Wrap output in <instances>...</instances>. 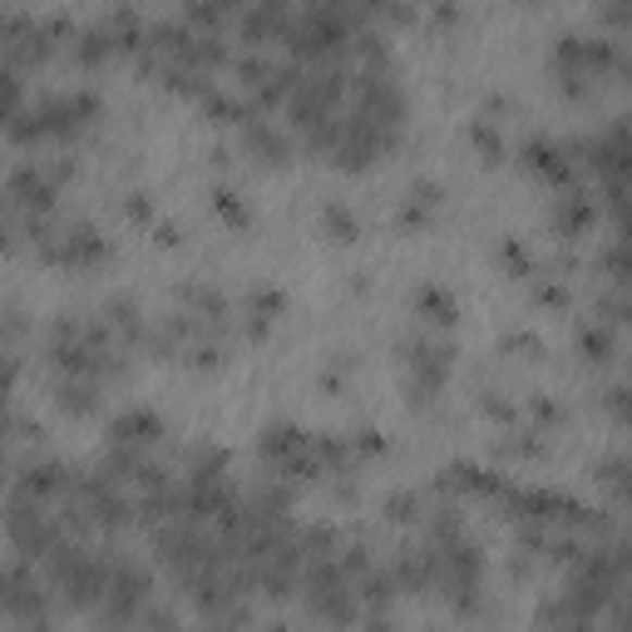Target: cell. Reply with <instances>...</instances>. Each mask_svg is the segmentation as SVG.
Here are the masks:
<instances>
[{"instance_id": "6", "label": "cell", "mask_w": 632, "mask_h": 632, "mask_svg": "<svg viewBox=\"0 0 632 632\" xmlns=\"http://www.w3.org/2000/svg\"><path fill=\"white\" fill-rule=\"evenodd\" d=\"M292 25V0H247L243 15H237V30H243L247 50H262V45L282 40Z\"/></svg>"}, {"instance_id": "34", "label": "cell", "mask_w": 632, "mask_h": 632, "mask_svg": "<svg viewBox=\"0 0 632 632\" xmlns=\"http://www.w3.org/2000/svg\"><path fill=\"white\" fill-rule=\"evenodd\" d=\"M529 420H534V430H558L563 425V406H558L548 391H534V396H529Z\"/></svg>"}, {"instance_id": "38", "label": "cell", "mask_w": 632, "mask_h": 632, "mask_svg": "<svg viewBox=\"0 0 632 632\" xmlns=\"http://www.w3.org/2000/svg\"><path fill=\"white\" fill-rule=\"evenodd\" d=\"M149 237H153V247H163V252H178L183 247V227L173 223V218H153Z\"/></svg>"}, {"instance_id": "24", "label": "cell", "mask_w": 632, "mask_h": 632, "mask_svg": "<svg viewBox=\"0 0 632 632\" xmlns=\"http://www.w3.org/2000/svg\"><path fill=\"white\" fill-rule=\"evenodd\" d=\"M99 30L109 35V45H114V50H139V45H144V21L129 11V5H124V11H109Z\"/></svg>"}, {"instance_id": "39", "label": "cell", "mask_w": 632, "mask_h": 632, "mask_svg": "<svg viewBox=\"0 0 632 632\" xmlns=\"http://www.w3.org/2000/svg\"><path fill=\"white\" fill-rule=\"evenodd\" d=\"M460 0H430V21H435V30H455L460 25Z\"/></svg>"}, {"instance_id": "31", "label": "cell", "mask_w": 632, "mask_h": 632, "mask_svg": "<svg viewBox=\"0 0 632 632\" xmlns=\"http://www.w3.org/2000/svg\"><path fill=\"white\" fill-rule=\"evenodd\" d=\"M534 307L538 311H568L573 307V292L563 277H534Z\"/></svg>"}, {"instance_id": "16", "label": "cell", "mask_w": 632, "mask_h": 632, "mask_svg": "<svg viewBox=\"0 0 632 632\" xmlns=\"http://www.w3.org/2000/svg\"><path fill=\"white\" fill-rule=\"evenodd\" d=\"M109 435H114V445H134V450H149V445H159L163 439V420L153 416V410H119L114 425H109Z\"/></svg>"}, {"instance_id": "28", "label": "cell", "mask_w": 632, "mask_h": 632, "mask_svg": "<svg viewBox=\"0 0 632 632\" xmlns=\"http://www.w3.org/2000/svg\"><path fill=\"white\" fill-rule=\"evenodd\" d=\"M494 455L499 460H515V464H529V460H548V439L544 435H509V439H499L494 445Z\"/></svg>"}, {"instance_id": "45", "label": "cell", "mask_w": 632, "mask_h": 632, "mask_svg": "<svg viewBox=\"0 0 632 632\" xmlns=\"http://www.w3.org/2000/svg\"><path fill=\"white\" fill-rule=\"evenodd\" d=\"M425 5H430V0H425Z\"/></svg>"}, {"instance_id": "22", "label": "cell", "mask_w": 632, "mask_h": 632, "mask_svg": "<svg viewBox=\"0 0 632 632\" xmlns=\"http://www.w3.org/2000/svg\"><path fill=\"white\" fill-rule=\"evenodd\" d=\"M213 213H218V223L233 227V233H247V227H252V203H247L237 188H227V183L213 188Z\"/></svg>"}, {"instance_id": "42", "label": "cell", "mask_w": 632, "mask_h": 632, "mask_svg": "<svg viewBox=\"0 0 632 632\" xmlns=\"http://www.w3.org/2000/svg\"><path fill=\"white\" fill-rule=\"evenodd\" d=\"M371 292V272H356L351 282H346V297H365Z\"/></svg>"}, {"instance_id": "11", "label": "cell", "mask_w": 632, "mask_h": 632, "mask_svg": "<svg viewBox=\"0 0 632 632\" xmlns=\"http://www.w3.org/2000/svg\"><path fill=\"white\" fill-rule=\"evenodd\" d=\"M243 149H247V159H258L262 169H287L292 163V153H297V144H292V134H282L277 124H268L262 114H252L243 124Z\"/></svg>"}, {"instance_id": "37", "label": "cell", "mask_w": 632, "mask_h": 632, "mask_svg": "<svg viewBox=\"0 0 632 632\" xmlns=\"http://www.w3.org/2000/svg\"><path fill=\"white\" fill-rule=\"evenodd\" d=\"M40 169H45V178H50L54 188H70V183L79 178V163L70 159V153H54V159H40Z\"/></svg>"}, {"instance_id": "19", "label": "cell", "mask_w": 632, "mask_h": 632, "mask_svg": "<svg viewBox=\"0 0 632 632\" xmlns=\"http://www.w3.org/2000/svg\"><path fill=\"white\" fill-rule=\"evenodd\" d=\"M104 322H109V332H114L124 346H139L144 342V326H149V322H144V311H139V301L124 297V292L104 301Z\"/></svg>"}, {"instance_id": "30", "label": "cell", "mask_w": 632, "mask_h": 632, "mask_svg": "<svg viewBox=\"0 0 632 632\" xmlns=\"http://www.w3.org/2000/svg\"><path fill=\"white\" fill-rule=\"evenodd\" d=\"M227 474V450L218 445H194L188 450V480H223Z\"/></svg>"}, {"instance_id": "12", "label": "cell", "mask_w": 632, "mask_h": 632, "mask_svg": "<svg viewBox=\"0 0 632 632\" xmlns=\"http://www.w3.org/2000/svg\"><path fill=\"white\" fill-rule=\"evenodd\" d=\"M519 163H524L538 183H548V188L573 183V159H568V149H563V144H554V139H529L524 149H519Z\"/></svg>"}, {"instance_id": "9", "label": "cell", "mask_w": 632, "mask_h": 632, "mask_svg": "<svg viewBox=\"0 0 632 632\" xmlns=\"http://www.w3.org/2000/svg\"><path fill=\"white\" fill-rule=\"evenodd\" d=\"M439 203H445V183L416 178L406 188V198H400V208H396V218H391V227H396V233H425V227H435Z\"/></svg>"}, {"instance_id": "1", "label": "cell", "mask_w": 632, "mask_h": 632, "mask_svg": "<svg viewBox=\"0 0 632 632\" xmlns=\"http://www.w3.org/2000/svg\"><path fill=\"white\" fill-rule=\"evenodd\" d=\"M35 252H40V262H50V268L85 272V268H99V262L109 258V237L99 233L89 218H70V223L54 227V237L40 243Z\"/></svg>"}, {"instance_id": "40", "label": "cell", "mask_w": 632, "mask_h": 632, "mask_svg": "<svg viewBox=\"0 0 632 632\" xmlns=\"http://www.w3.org/2000/svg\"><path fill=\"white\" fill-rule=\"evenodd\" d=\"M593 484L622 494V460H618V455H612V460H603V464H593Z\"/></svg>"}, {"instance_id": "29", "label": "cell", "mask_w": 632, "mask_h": 632, "mask_svg": "<svg viewBox=\"0 0 632 632\" xmlns=\"http://www.w3.org/2000/svg\"><path fill=\"white\" fill-rule=\"evenodd\" d=\"M499 351L504 356H519V361H544L548 346L538 332H529V326H515V332H504L499 336Z\"/></svg>"}, {"instance_id": "44", "label": "cell", "mask_w": 632, "mask_h": 632, "mask_svg": "<svg viewBox=\"0 0 632 632\" xmlns=\"http://www.w3.org/2000/svg\"><path fill=\"white\" fill-rule=\"evenodd\" d=\"M519 5H538V0H519Z\"/></svg>"}, {"instance_id": "2", "label": "cell", "mask_w": 632, "mask_h": 632, "mask_svg": "<svg viewBox=\"0 0 632 632\" xmlns=\"http://www.w3.org/2000/svg\"><path fill=\"white\" fill-rule=\"evenodd\" d=\"M5 534H11L15 554L21 558H45L60 538H65V524L54 515H45L40 499H25V494H11V515H5Z\"/></svg>"}, {"instance_id": "13", "label": "cell", "mask_w": 632, "mask_h": 632, "mask_svg": "<svg viewBox=\"0 0 632 632\" xmlns=\"http://www.w3.org/2000/svg\"><path fill=\"white\" fill-rule=\"evenodd\" d=\"M54 406L65 410V416H95L104 406V381L85 375V371H60V381H54Z\"/></svg>"}, {"instance_id": "18", "label": "cell", "mask_w": 632, "mask_h": 632, "mask_svg": "<svg viewBox=\"0 0 632 632\" xmlns=\"http://www.w3.org/2000/svg\"><path fill=\"white\" fill-rule=\"evenodd\" d=\"M464 139H470L474 159H480L484 169H499V163L509 159V139H504V134H499V124H494V119H484V114H474V119H470V129H464Z\"/></svg>"}, {"instance_id": "17", "label": "cell", "mask_w": 632, "mask_h": 632, "mask_svg": "<svg viewBox=\"0 0 632 632\" xmlns=\"http://www.w3.org/2000/svg\"><path fill=\"white\" fill-rule=\"evenodd\" d=\"M65 484H70V470H65V464L35 460V464H25V470H21V480H15V494L50 504V499H60V494H65Z\"/></svg>"}, {"instance_id": "35", "label": "cell", "mask_w": 632, "mask_h": 632, "mask_svg": "<svg viewBox=\"0 0 632 632\" xmlns=\"http://www.w3.org/2000/svg\"><path fill=\"white\" fill-rule=\"evenodd\" d=\"M25 336H30V317H25L21 307H5V311H0V346H5V351H15Z\"/></svg>"}, {"instance_id": "32", "label": "cell", "mask_w": 632, "mask_h": 632, "mask_svg": "<svg viewBox=\"0 0 632 632\" xmlns=\"http://www.w3.org/2000/svg\"><path fill=\"white\" fill-rule=\"evenodd\" d=\"M346 439H351L356 460H386V455H391V439L381 435V430H375V425H361V430H351V435H346Z\"/></svg>"}, {"instance_id": "4", "label": "cell", "mask_w": 632, "mask_h": 632, "mask_svg": "<svg viewBox=\"0 0 632 632\" xmlns=\"http://www.w3.org/2000/svg\"><path fill=\"white\" fill-rule=\"evenodd\" d=\"M99 95L95 89H75V95H50L40 104V124H45V139H79L99 119Z\"/></svg>"}, {"instance_id": "20", "label": "cell", "mask_w": 632, "mask_h": 632, "mask_svg": "<svg viewBox=\"0 0 632 632\" xmlns=\"http://www.w3.org/2000/svg\"><path fill=\"white\" fill-rule=\"evenodd\" d=\"M322 237H326V243H336V247L361 243V237H365L361 213H356L351 203H342V198H332V203L322 208Z\"/></svg>"}, {"instance_id": "43", "label": "cell", "mask_w": 632, "mask_h": 632, "mask_svg": "<svg viewBox=\"0 0 632 632\" xmlns=\"http://www.w3.org/2000/svg\"><path fill=\"white\" fill-rule=\"evenodd\" d=\"M208 159H213V163H218V169H227V163H233V149H227V144H218V149H213V153H208Z\"/></svg>"}, {"instance_id": "7", "label": "cell", "mask_w": 632, "mask_h": 632, "mask_svg": "<svg viewBox=\"0 0 632 632\" xmlns=\"http://www.w3.org/2000/svg\"><path fill=\"white\" fill-rule=\"evenodd\" d=\"M282 311H287V292H282V287H268V282H262V287H252V292L243 297V317H237V326H243V336H247L252 346H262L272 332H277Z\"/></svg>"}, {"instance_id": "27", "label": "cell", "mask_w": 632, "mask_h": 632, "mask_svg": "<svg viewBox=\"0 0 632 632\" xmlns=\"http://www.w3.org/2000/svg\"><path fill=\"white\" fill-rule=\"evenodd\" d=\"M227 70L237 75V85H243V89H258L262 79L277 70V60H272V54H262V50H243V54H233V65H227Z\"/></svg>"}, {"instance_id": "3", "label": "cell", "mask_w": 632, "mask_h": 632, "mask_svg": "<svg viewBox=\"0 0 632 632\" xmlns=\"http://www.w3.org/2000/svg\"><path fill=\"white\" fill-rule=\"evenodd\" d=\"M50 54H54V45L45 40L40 21H30L25 11H5V15H0V65H11L15 75H21V70L45 65Z\"/></svg>"}, {"instance_id": "26", "label": "cell", "mask_w": 632, "mask_h": 632, "mask_svg": "<svg viewBox=\"0 0 632 632\" xmlns=\"http://www.w3.org/2000/svg\"><path fill=\"white\" fill-rule=\"evenodd\" d=\"M70 54H75V65H79V70H99V65H109L114 45H109V35L95 25V30H79V35H75Z\"/></svg>"}, {"instance_id": "5", "label": "cell", "mask_w": 632, "mask_h": 632, "mask_svg": "<svg viewBox=\"0 0 632 632\" xmlns=\"http://www.w3.org/2000/svg\"><path fill=\"white\" fill-rule=\"evenodd\" d=\"M178 311H188L198 326H208V332H223L233 326V301H227V292L218 287V282H183L178 287Z\"/></svg>"}, {"instance_id": "10", "label": "cell", "mask_w": 632, "mask_h": 632, "mask_svg": "<svg viewBox=\"0 0 632 632\" xmlns=\"http://www.w3.org/2000/svg\"><path fill=\"white\" fill-rule=\"evenodd\" d=\"M5 198H11V208H21V213H54L60 188L45 178L40 163H21V169L5 173Z\"/></svg>"}, {"instance_id": "23", "label": "cell", "mask_w": 632, "mask_h": 632, "mask_svg": "<svg viewBox=\"0 0 632 632\" xmlns=\"http://www.w3.org/2000/svg\"><path fill=\"white\" fill-rule=\"evenodd\" d=\"M494 262H499L504 277H534V247L524 243V237H499V247H494Z\"/></svg>"}, {"instance_id": "14", "label": "cell", "mask_w": 632, "mask_h": 632, "mask_svg": "<svg viewBox=\"0 0 632 632\" xmlns=\"http://www.w3.org/2000/svg\"><path fill=\"white\" fill-rule=\"evenodd\" d=\"M410 307H416V317L425 326H435V332H450V326L460 322V297H455L445 282H420Z\"/></svg>"}, {"instance_id": "36", "label": "cell", "mask_w": 632, "mask_h": 632, "mask_svg": "<svg viewBox=\"0 0 632 632\" xmlns=\"http://www.w3.org/2000/svg\"><path fill=\"white\" fill-rule=\"evenodd\" d=\"M480 410L494 420V425H515V420H519V406H515L509 396H504V391H494V386L480 396Z\"/></svg>"}, {"instance_id": "33", "label": "cell", "mask_w": 632, "mask_h": 632, "mask_svg": "<svg viewBox=\"0 0 632 632\" xmlns=\"http://www.w3.org/2000/svg\"><path fill=\"white\" fill-rule=\"evenodd\" d=\"M119 208H124V223H134V227H153V218H159V208H153V194H144V188L124 194V198H119Z\"/></svg>"}, {"instance_id": "15", "label": "cell", "mask_w": 632, "mask_h": 632, "mask_svg": "<svg viewBox=\"0 0 632 632\" xmlns=\"http://www.w3.org/2000/svg\"><path fill=\"white\" fill-rule=\"evenodd\" d=\"M307 430L301 425H292V420H272L268 430H262V439H258V455H262V464H272V470H282V464H292L301 450H307Z\"/></svg>"}, {"instance_id": "21", "label": "cell", "mask_w": 632, "mask_h": 632, "mask_svg": "<svg viewBox=\"0 0 632 632\" xmlns=\"http://www.w3.org/2000/svg\"><path fill=\"white\" fill-rule=\"evenodd\" d=\"M579 356L588 365H608L618 356V336H612L608 322H583L579 326Z\"/></svg>"}, {"instance_id": "41", "label": "cell", "mask_w": 632, "mask_h": 632, "mask_svg": "<svg viewBox=\"0 0 632 632\" xmlns=\"http://www.w3.org/2000/svg\"><path fill=\"white\" fill-rule=\"evenodd\" d=\"M15 237H21V233H15V218H11V208L0 203V252H11V247H15Z\"/></svg>"}, {"instance_id": "25", "label": "cell", "mask_w": 632, "mask_h": 632, "mask_svg": "<svg viewBox=\"0 0 632 632\" xmlns=\"http://www.w3.org/2000/svg\"><path fill=\"white\" fill-rule=\"evenodd\" d=\"M381 515H386V524H396V529L420 524V519H425V494H420V490H396V494H386Z\"/></svg>"}, {"instance_id": "8", "label": "cell", "mask_w": 632, "mask_h": 632, "mask_svg": "<svg viewBox=\"0 0 632 632\" xmlns=\"http://www.w3.org/2000/svg\"><path fill=\"white\" fill-rule=\"evenodd\" d=\"M593 223H598V203H593V194H583V188L563 183V188H558V198L548 203V227H554L563 243H579Z\"/></svg>"}]
</instances>
